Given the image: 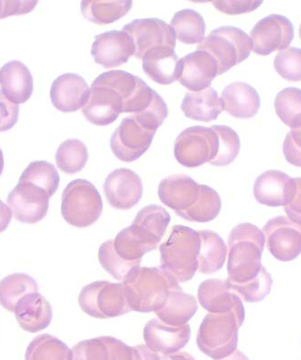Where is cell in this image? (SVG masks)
I'll use <instances>...</instances> for the list:
<instances>
[{
	"label": "cell",
	"mask_w": 301,
	"mask_h": 360,
	"mask_svg": "<svg viewBox=\"0 0 301 360\" xmlns=\"http://www.w3.org/2000/svg\"><path fill=\"white\" fill-rule=\"evenodd\" d=\"M227 245V281L241 284L255 278L262 268V254L265 246L262 231L255 224H240L233 228Z\"/></svg>",
	"instance_id": "obj_1"
},
{
	"label": "cell",
	"mask_w": 301,
	"mask_h": 360,
	"mask_svg": "<svg viewBox=\"0 0 301 360\" xmlns=\"http://www.w3.org/2000/svg\"><path fill=\"white\" fill-rule=\"evenodd\" d=\"M122 284L131 310L145 314L161 309L172 291L182 289L169 273L155 266L134 270Z\"/></svg>",
	"instance_id": "obj_2"
},
{
	"label": "cell",
	"mask_w": 301,
	"mask_h": 360,
	"mask_svg": "<svg viewBox=\"0 0 301 360\" xmlns=\"http://www.w3.org/2000/svg\"><path fill=\"white\" fill-rule=\"evenodd\" d=\"M200 249L198 231L184 225H175L168 239L160 246V268L178 282L190 281L198 271Z\"/></svg>",
	"instance_id": "obj_3"
},
{
	"label": "cell",
	"mask_w": 301,
	"mask_h": 360,
	"mask_svg": "<svg viewBox=\"0 0 301 360\" xmlns=\"http://www.w3.org/2000/svg\"><path fill=\"white\" fill-rule=\"evenodd\" d=\"M242 326L233 311L207 314L198 329V349L214 360L231 355L238 348V330Z\"/></svg>",
	"instance_id": "obj_4"
},
{
	"label": "cell",
	"mask_w": 301,
	"mask_h": 360,
	"mask_svg": "<svg viewBox=\"0 0 301 360\" xmlns=\"http://www.w3.org/2000/svg\"><path fill=\"white\" fill-rule=\"evenodd\" d=\"M60 211L67 223L77 228H86L101 218L103 202L91 182L75 179L63 192Z\"/></svg>",
	"instance_id": "obj_5"
},
{
	"label": "cell",
	"mask_w": 301,
	"mask_h": 360,
	"mask_svg": "<svg viewBox=\"0 0 301 360\" xmlns=\"http://www.w3.org/2000/svg\"><path fill=\"white\" fill-rule=\"evenodd\" d=\"M198 51L209 53L217 60L219 75L248 59L252 51L250 37L242 29L221 27L210 32L198 45Z\"/></svg>",
	"instance_id": "obj_6"
},
{
	"label": "cell",
	"mask_w": 301,
	"mask_h": 360,
	"mask_svg": "<svg viewBox=\"0 0 301 360\" xmlns=\"http://www.w3.org/2000/svg\"><path fill=\"white\" fill-rule=\"evenodd\" d=\"M91 86H107L116 90L123 99L122 112H129L131 117L143 115L160 96L139 77L124 70H110L102 73L92 82Z\"/></svg>",
	"instance_id": "obj_7"
},
{
	"label": "cell",
	"mask_w": 301,
	"mask_h": 360,
	"mask_svg": "<svg viewBox=\"0 0 301 360\" xmlns=\"http://www.w3.org/2000/svg\"><path fill=\"white\" fill-rule=\"evenodd\" d=\"M78 302L85 314L97 319H111L132 311L122 283H91L82 289Z\"/></svg>",
	"instance_id": "obj_8"
},
{
	"label": "cell",
	"mask_w": 301,
	"mask_h": 360,
	"mask_svg": "<svg viewBox=\"0 0 301 360\" xmlns=\"http://www.w3.org/2000/svg\"><path fill=\"white\" fill-rule=\"evenodd\" d=\"M219 136L212 127L195 125L181 131L174 144L177 162L186 168L211 162L219 153Z\"/></svg>",
	"instance_id": "obj_9"
},
{
	"label": "cell",
	"mask_w": 301,
	"mask_h": 360,
	"mask_svg": "<svg viewBox=\"0 0 301 360\" xmlns=\"http://www.w3.org/2000/svg\"><path fill=\"white\" fill-rule=\"evenodd\" d=\"M293 38V22L289 18L277 14L262 18L250 33L252 51L261 56L287 49Z\"/></svg>",
	"instance_id": "obj_10"
},
{
	"label": "cell",
	"mask_w": 301,
	"mask_h": 360,
	"mask_svg": "<svg viewBox=\"0 0 301 360\" xmlns=\"http://www.w3.org/2000/svg\"><path fill=\"white\" fill-rule=\"evenodd\" d=\"M269 252L283 262H293L301 253V224L281 215L262 228Z\"/></svg>",
	"instance_id": "obj_11"
},
{
	"label": "cell",
	"mask_w": 301,
	"mask_h": 360,
	"mask_svg": "<svg viewBox=\"0 0 301 360\" xmlns=\"http://www.w3.org/2000/svg\"><path fill=\"white\" fill-rule=\"evenodd\" d=\"M156 131L146 129L131 117L124 118L112 134L110 148L118 160L133 162L147 152Z\"/></svg>",
	"instance_id": "obj_12"
},
{
	"label": "cell",
	"mask_w": 301,
	"mask_h": 360,
	"mask_svg": "<svg viewBox=\"0 0 301 360\" xmlns=\"http://www.w3.org/2000/svg\"><path fill=\"white\" fill-rule=\"evenodd\" d=\"M50 198L43 188L33 183L19 181L6 202L15 220L34 224L46 217Z\"/></svg>",
	"instance_id": "obj_13"
},
{
	"label": "cell",
	"mask_w": 301,
	"mask_h": 360,
	"mask_svg": "<svg viewBox=\"0 0 301 360\" xmlns=\"http://www.w3.org/2000/svg\"><path fill=\"white\" fill-rule=\"evenodd\" d=\"M132 37L136 51L134 56L139 60L150 49L165 46L175 49L176 35L171 25L158 18L136 19L123 27Z\"/></svg>",
	"instance_id": "obj_14"
},
{
	"label": "cell",
	"mask_w": 301,
	"mask_h": 360,
	"mask_svg": "<svg viewBox=\"0 0 301 360\" xmlns=\"http://www.w3.org/2000/svg\"><path fill=\"white\" fill-rule=\"evenodd\" d=\"M104 193L112 207L117 210H129L142 199V179L129 169H115L105 180Z\"/></svg>",
	"instance_id": "obj_15"
},
{
	"label": "cell",
	"mask_w": 301,
	"mask_h": 360,
	"mask_svg": "<svg viewBox=\"0 0 301 360\" xmlns=\"http://www.w3.org/2000/svg\"><path fill=\"white\" fill-rule=\"evenodd\" d=\"M134 51L132 37L123 30L108 31L97 35L91 47L95 63L105 69L123 65L134 56Z\"/></svg>",
	"instance_id": "obj_16"
},
{
	"label": "cell",
	"mask_w": 301,
	"mask_h": 360,
	"mask_svg": "<svg viewBox=\"0 0 301 360\" xmlns=\"http://www.w3.org/2000/svg\"><path fill=\"white\" fill-rule=\"evenodd\" d=\"M295 179L280 170L270 169L256 179L254 195L259 204L267 207H286L296 194Z\"/></svg>",
	"instance_id": "obj_17"
},
{
	"label": "cell",
	"mask_w": 301,
	"mask_h": 360,
	"mask_svg": "<svg viewBox=\"0 0 301 360\" xmlns=\"http://www.w3.org/2000/svg\"><path fill=\"white\" fill-rule=\"evenodd\" d=\"M198 302L210 314H224L233 311L243 323L245 307L238 295L229 288L227 281L210 278L200 285L198 290Z\"/></svg>",
	"instance_id": "obj_18"
},
{
	"label": "cell",
	"mask_w": 301,
	"mask_h": 360,
	"mask_svg": "<svg viewBox=\"0 0 301 360\" xmlns=\"http://www.w3.org/2000/svg\"><path fill=\"white\" fill-rule=\"evenodd\" d=\"M217 76H219L217 60L207 51L198 50L180 60L178 82L192 92L210 88Z\"/></svg>",
	"instance_id": "obj_19"
},
{
	"label": "cell",
	"mask_w": 301,
	"mask_h": 360,
	"mask_svg": "<svg viewBox=\"0 0 301 360\" xmlns=\"http://www.w3.org/2000/svg\"><path fill=\"white\" fill-rule=\"evenodd\" d=\"M143 340L153 352L169 354L180 352L190 342L191 328L168 326L159 319H153L146 324Z\"/></svg>",
	"instance_id": "obj_20"
},
{
	"label": "cell",
	"mask_w": 301,
	"mask_h": 360,
	"mask_svg": "<svg viewBox=\"0 0 301 360\" xmlns=\"http://www.w3.org/2000/svg\"><path fill=\"white\" fill-rule=\"evenodd\" d=\"M89 123L105 127L117 120L123 111V99L116 90L107 86H92L88 101L82 109Z\"/></svg>",
	"instance_id": "obj_21"
},
{
	"label": "cell",
	"mask_w": 301,
	"mask_h": 360,
	"mask_svg": "<svg viewBox=\"0 0 301 360\" xmlns=\"http://www.w3.org/2000/svg\"><path fill=\"white\" fill-rule=\"evenodd\" d=\"M89 89L88 83L78 74H63L54 80L51 86V101L57 110L76 112L84 107Z\"/></svg>",
	"instance_id": "obj_22"
},
{
	"label": "cell",
	"mask_w": 301,
	"mask_h": 360,
	"mask_svg": "<svg viewBox=\"0 0 301 360\" xmlns=\"http://www.w3.org/2000/svg\"><path fill=\"white\" fill-rule=\"evenodd\" d=\"M200 186L190 176L172 175L160 183L158 197L162 204L177 213L187 210L196 202Z\"/></svg>",
	"instance_id": "obj_23"
},
{
	"label": "cell",
	"mask_w": 301,
	"mask_h": 360,
	"mask_svg": "<svg viewBox=\"0 0 301 360\" xmlns=\"http://www.w3.org/2000/svg\"><path fill=\"white\" fill-rule=\"evenodd\" d=\"M14 314L19 326L31 333L46 329L53 319V309L49 302L38 292H31L18 301Z\"/></svg>",
	"instance_id": "obj_24"
},
{
	"label": "cell",
	"mask_w": 301,
	"mask_h": 360,
	"mask_svg": "<svg viewBox=\"0 0 301 360\" xmlns=\"http://www.w3.org/2000/svg\"><path fill=\"white\" fill-rule=\"evenodd\" d=\"M1 92L15 105L30 101L34 91V78L20 60H11L0 70Z\"/></svg>",
	"instance_id": "obj_25"
},
{
	"label": "cell",
	"mask_w": 301,
	"mask_h": 360,
	"mask_svg": "<svg viewBox=\"0 0 301 360\" xmlns=\"http://www.w3.org/2000/svg\"><path fill=\"white\" fill-rule=\"evenodd\" d=\"M143 70L153 82L161 85H171L179 79L180 60L174 49L155 47L143 57Z\"/></svg>",
	"instance_id": "obj_26"
},
{
	"label": "cell",
	"mask_w": 301,
	"mask_h": 360,
	"mask_svg": "<svg viewBox=\"0 0 301 360\" xmlns=\"http://www.w3.org/2000/svg\"><path fill=\"white\" fill-rule=\"evenodd\" d=\"M221 99L224 103V111L239 119L254 117L261 107V98L257 90L245 82H233L226 86Z\"/></svg>",
	"instance_id": "obj_27"
},
{
	"label": "cell",
	"mask_w": 301,
	"mask_h": 360,
	"mask_svg": "<svg viewBox=\"0 0 301 360\" xmlns=\"http://www.w3.org/2000/svg\"><path fill=\"white\" fill-rule=\"evenodd\" d=\"M186 117L192 120L211 122L216 120L224 111V103L216 90L207 88L198 92H188L181 104Z\"/></svg>",
	"instance_id": "obj_28"
},
{
	"label": "cell",
	"mask_w": 301,
	"mask_h": 360,
	"mask_svg": "<svg viewBox=\"0 0 301 360\" xmlns=\"http://www.w3.org/2000/svg\"><path fill=\"white\" fill-rule=\"evenodd\" d=\"M114 240L116 252L124 260L136 262L158 247L159 240L140 228L131 225L118 233Z\"/></svg>",
	"instance_id": "obj_29"
},
{
	"label": "cell",
	"mask_w": 301,
	"mask_h": 360,
	"mask_svg": "<svg viewBox=\"0 0 301 360\" xmlns=\"http://www.w3.org/2000/svg\"><path fill=\"white\" fill-rule=\"evenodd\" d=\"M198 309L197 299L180 289L172 291L165 304L155 313L160 321L168 326H184L188 324Z\"/></svg>",
	"instance_id": "obj_30"
},
{
	"label": "cell",
	"mask_w": 301,
	"mask_h": 360,
	"mask_svg": "<svg viewBox=\"0 0 301 360\" xmlns=\"http://www.w3.org/2000/svg\"><path fill=\"white\" fill-rule=\"evenodd\" d=\"M198 234L200 237V249L198 257V271L206 275L219 271L225 264L227 255L225 243L213 231H200Z\"/></svg>",
	"instance_id": "obj_31"
},
{
	"label": "cell",
	"mask_w": 301,
	"mask_h": 360,
	"mask_svg": "<svg viewBox=\"0 0 301 360\" xmlns=\"http://www.w3.org/2000/svg\"><path fill=\"white\" fill-rule=\"evenodd\" d=\"M39 292L37 281L25 273H14L0 281V304L6 310L14 313L20 299L31 292Z\"/></svg>",
	"instance_id": "obj_32"
},
{
	"label": "cell",
	"mask_w": 301,
	"mask_h": 360,
	"mask_svg": "<svg viewBox=\"0 0 301 360\" xmlns=\"http://www.w3.org/2000/svg\"><path fill=\"white\" fill-rule=\"evenodd\" d=\"M222 208L221 198L214 189L207 185H200L198 200L187 210L177 212L176 214L188 221L209 223L216 219Z\"/></svg>",
	"instance_id": "obj_33"
},
{
	"label": "cell",
	"mask_w": 301,
	"mask_h": 360,
	"mask_svg": "<svg viewBox=\"0 0 301 360\" xmlns=\"http://www.w3.org/2000/svg\"><path fill=\"white\" fill-rule=\"evenodd\" d=\"M176 38L185 44H200L205 39L206 22L203 15L193 9H182L176 13L171 24Z\"/></svg>",
	"instance_id": "obj_34"
},
{
	"label": "cell",
	"mask_w": 301,
	"mask_h": 360,
	"mask_svg": "<svg viewBox=\"0 0 301 360\" xmlns=\"http://www.w3.org/2000/svg\"><path fill=\"white\" fill-rule=\"evenodd\" d=\"M132 1H82L83 17L97 25H110L120 20L132 8Z\"/></svg>",
	"instance_id": "obj_35"
},
{
	"label": "cell",
	"mask_w": 301,
	"mask_h": 360,
	"mask_svg": "<svg viewBox=\"0 0 301 360\" xmlns=\"http://www.w3.org/2000/svg\"><path fill=\"white\" fill-rule=\"evenodd\" d=\"M72 349L50 334L35 337L27 347L25 360H70Z\"/></svg>",
	"instance_id": "obj_36"
},
{
	"label": "cell",
	"mask_w": 301,
	"mask_h": 360,
	"mask_svg": "<svg viewBox=\"0 0 301 360\" xmlns=\"http://www.w3.org/2000/svg\"><path fill=\"white\" fill-rule=\"evenodd\" d=\"M57 167L66 174L72 175L82 172L89 160L88 148L78 139L63 141L57 149Z\"/></svg>",
	"instance_id": "obj_37"
},
{
	"label": "cell",
	"mask_w": 301,
	"mask_h": 360,
	"mask_svg": "<svg viewBox=\"0 0 301 360\" xmlns=\"http://www.w3.org/2000/svg\"><path fill=\"white\" fill-rule=\"evenodd\" d=\"M274 108L278 117L291 130L301 127V89L281 90L275 98Z\"/></svg>",
	"instance_id": "obj_38"
},
{
	"label": "cell",
	"mask_w": 301,
	"mask_h": 360,
	"mask_svg": "<svg viewBox=\"0 0 301 360\" xmlns=\"http://www.w3.org/2000/svg\"><path fill=\"white\" fill-rule=\"evenodd\" d=\"M169 221L171 214L165 208L161 205H150L141 209L132 224L161 242Z\"/></svg>",
	"instance_id": "obj_39"
},
{
	"label": "cell",
	"mask_w": 301,
	"mask_h": 360,
	"mask_svg": "<svg viewBox=\"0 0 301 360\" xmlns=\"http://www.w3.org/2000/svg\"><path fill=\"white\" fill-rule=\"evenodd\" d=\"M19 181L33 183L43 188L52 198L59 188L60 176L56 167L46 160H37L28 165L22 173Z\"/></svg>",
	"instance_id": "obj_40"
},
{
	"label": "cell",
	"mask_w": 301,
	"mask_h": 360,
	"mask_svg": "<svg viewBox=\"0 0 301 360\" xmlns=\"http://www.w3.org/2000/svg\"><path fill=\"white\" fill-rule=\"evenodd\" d=\"M98 260L105 271L116 281L123 282L134 270L140 268L141 260L128 262L121 258L114 248V240L101 244L98 250Z\"/></svg>",
	"instance_id": "obj_41"
},
{
	"label": "cell",
	"mask_w": 301,
	"mask_h": 360,
	"mask_svg": "<svg viewBox=\"0 0 301 360\" xmlns=\"http://www.w3.org/2000/svg\"><path fill=\"white\" fill-rule=\"evenodd\" d=\"M227 283L229 288L245 303H258L264 300L270 294L274 284L270 273L264 266H262L261 272L252 281L241 284L229 281Z\"/></svg>",
	"instance_id": "obj_42"
},
{
	"label": "cell",
	"mask_w": 301,
	"mask_h": 360,
	"mask_svg": "<svg viewBox=\"0 0 301 360\" xmlns=\"http://www.w3.org/2000/svg\"><path fill=\"white\" fill-rule=\"evenodd\" d=\"M211 127L219 136V153L210 164L217 167L229 165L235 162L241 148L238 134L226 125H213Z\"/></svg>",
	"instance_id": "obj_43"
},
{
	"label": "cell",
	"mask_w": 301,
	"mask_h": 360,
	"mask_svg": "<svg viewBox=\"0 0 301 360\" xmlns=\"http://www.w3.org/2000/svg\"><path fill=\"white\" fill-rule=\"evenodd\" d=\"M274 68L281 78L290 82H301V49L289 47L278 51Z\"/></svg>",
	"instance_id": "obj_44"
},
{
	"label": "cell",
	"mask_w": 301,
	"mask_h": 360,
	"mask_svg": "<svg viewBox=\"0 0 301 360\" xmlns=\"http://www.w3.org/2000/svg\"><path fill=\"white\" fill-rule=\"evenodd\" d=\"M108 350L101 337L82 340L72 349L70 360H108Z\"/></svg>",
	"instance_id": "obj_45"
},
{
	"label": "cell",
	"mask_w": 301,
	"mask_h": 360,
	"mask_svg": "<svg viewBox=\"0 0 301 360\" xmlns=\"http://www.w3.org/2000/svg\"><path fill=\"white\" fill-rule=\"evenodd\" d=\"M108 347V360H142V356L137 347H130L122 340L111 336H102Z\"/></svg>",
	"instance_id": "obj_46"
},
{
	"label": "cell",
	"mask_w": 301,
	"mask_h": 360,
	"mask_svg": "<svg viewBox=\"0 0 301 360\" xmlns=\"http://www.w3.org/2000/svg\"><path fill=\"white\" fill-rule=\"evenodd\" d=\"M214 8L226 15H240L255 11L262 4V1L252 0H220L211 2Z\"/></svg>",
	"instance_id": "obj_47"
},
{
	"label": "cell",
	"mask_w": 301,
	"mask_h": 360,
	"mask_svg": "<svg viewBox=\"0 0 301 360\" xmlns=\"http://www.w3.org/2000/svg\"><path fill=\"white\" fill-rule=\"evenodd\" d=\"M283 154L288 162L301 168V127L287 134L283 143Z\"/></svg>",
	"instance_id": "obj_48"
},
{
	"label": "cell",
	"mask_w": 301,
	"mask_h": 360,
	"mask_svg": "<svg viewBox=\"0 0 301 360\" xmlns=\"http://www.w3.org/2000/svg\"><path fill=\"white\" fill-rule=\"evenodd\" d=\"M18 118V105L9 101L0 90V133L12 129Z\"/></svg>",
	"instance_id": "obj_49"
},
{
	"label": "cell",
	"mask_w": 301,
	"mask_h": 360,
	"mask_svg": "<svg viewBox=\"0 0 301 360\" xmlns=\"http://www.w3.org/2000/svg\"><path fill=\"white\" fill-rule=\"evenodd\" d=\"M38 1H23V0H3L1 19L21 15L33 11Z\"/></svg>",
	"instance_id": "obj_50"
},
{
	"label": "cell",
	"mask_w": 301,
	"mask_h": 360,
	"mask_svg": "<svg viewBox=\"0 0 301 360\" xmlns=\"http://www.w3.org/2000/svg\"><path fill=\"white\" fill-rule=\"evenodd\" d=\"M297 189L293 200L284 207L285 213L290 220L301 224V178L295 179Z\"/></svg>",
	"instance_id": "obj_51"
},
{
	"label": "cell",
	"mask_w": 301,
	"mask_h": 360,
	"mask_svg": "<svg viewBox=\"0 0 301 360\" xmlns=\"http://www.w3.org/2000/svg\"><path fill=\"white\" fill-rule=\"evenodd\" d=\"M12 217L11 209L0 200V233L8 229L9 224L11 223Z\"/></svg>",
	"instance_id": "obj_52"
},
{
	"label": "cell",
	"mask_w": 301,
	"mask_h": 360,
	"mask_svg": "<svg viewBox=\"0 0 301 360\" xmlns=\"http://www.w3.org/2000/svg\"><path fill=\"white\" fill-rule=\"evenodd\" d=\"M137 349H139L141 356H142V360H161V356L158 355V353L153 352L146 345H137Z\"/></svg>",
	"instance_id": "obj_53"
},
{
	"label": "cell",
	"mask_w": 301,
	"mask_h": 360,
	"mask_svg": "<svg viewBox=\"0 0 301 360\" xmlns=\"http://www.w3.org/2000/svg\"><path fill=\"white\" fill-rule=\"evenodd\" d=\"M161 360H196L194 356L188 354L187 352H178L174 353H169V354H163Z\"/></svg>",
	"instance_id": "obj_54"
},
{
	"label": "cell",
	"mask_w": 301,
	"mask_h": 360,
	"mask_svg": "<svg viewBox=\"0 0 301 360\" xmlns=\"http://www.w3.org/2000/svg\"><path fill=\"white\" fill-rule=\"evenodd\" d=\"M219 360H249L242 352L236 349L235 352H233L231 355L226 356V358L221 359Z\"/></svg>",
	"instance_id": "obj_55"
},
{
	"label": "cell",
	"mask_w": 301,
	"mask_h": 360,
	"mask_svg": "<svg viewBox=\"0 0 301 360\" xmlns=\"http://www.w3.org/2000/svg\"><path fill=\"white\" fill-rule=\"evenodd\" d=\"M4 154H3L1 149H0V176H1L3 170H4Z\"/></svg>",
	"instance_id": "obj_56"
},
{
	"label": "cell",
	"mask_w": 301,
	"mask_h": 360,
	"mask_svg": "<svg viewBox=\"0 0 301 360\" xmlns=\"http://www.w3.org/2000/svg\"><path fill=\"white\" fill-rule=\"evenodd\" d=\"M2 11H3V1H2V0H0V19H1Z\"/></svg>",
	"instance_id": "obj_57"
},
{
	"label": "cell",
	"mask_w": 301,
	"mask_h": 360,
	"mask_svg": "<svg viewBox=\"0 0 301 360\" xmlns=\"http://www.w3.org/2000/svg\"><path fill=\"white\" fill-rule=\"evenodd\" d=\"M300 39H301V24H300Z\"/></svg>",
	"instance_id": "obj_58"
}]
</instances>
